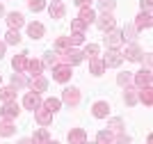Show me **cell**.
<instances>
[{"instance_id": "obj_1", "label": "cell", "mask_w": 153, "mask_h": 144, "mask_svg": "<svg viewBox=\"0 0 153 144\" xmlns=\"http://www.w3.org/2000/svg\"><path fill=\"white\" fill-rule=\"evenodd\" d=\"M53 80L55 82H69L71 80V66L66 62H57L53 66Z\"/></svg>"}, {"instance_id": "obj_2", "label": "cell", "mask_w": 153, "mask_h": 144, "mask_svg": "<svg viewBox=\"0 0 153 144\" xmlns=\"http://www.w3.org/2000/svg\"><path fill=\"white\" fill-rule=\"evenodd\" d=\"M94 23L98 25V30H103V32H112V30H114V25H117V21H114V16H112V14L103 12L101 16H96Z\"/></svg>"}, {"instance_id": "obj_3", "label": "cell", "mask_w": 153, "mask_h": 144, "mask_svg": "<svg viewBox=\"0 0 153 144\" xmlns=\"http://www.w3.org/2000/svg\"><path fill=\"white\" fill-rule=\"evenodd\" d=\"M123 44H126V41H123L121 32H117V30H112V32H105V46H108L110 50H119Z\"/></svg>"}, {"instance_id": "obj_4", "label": "cell", "mask_w": 153, "mask_h": 144, "mask_svg": "<svg viewBox=\"0 0 153 144\" xmlns=\"http://www.w3.org/2000/svg\"><path fill=\"white\" fill-rule=\"evenodd\" d=\"M27 87L34 92V94H41V92H46L48 89V80H46V75H32L30 80H27Z\"/></svg>"}, {"instance_id": "obj_5", "label": "cell", "mask_w": 153, "mask_h": 144, "mask_svg": "<svg viewBox=\"0 0 153 144\" xmlns=\"http://www.w3.org/2000/svg\"><path fill=\"white\" fill-rule=\"evenodd\" d=\"M62 101L66 103V105L76 107L78 103H80V89H76V87H69V89H64V92H62Z\"/></svg>"}, {"instance_id": "obj_6", "label": "cell", "mask_w": 153, "mask_h": 144, "mask_svg": "<svg viewBox=\"0 0 153 144\" xmlns=\"http://www.w3.org/2000/svg\"><path fill=\"white\" fill-rule=\"evenodd\" d=\"M19 103H16V101H12V103H5V105H2V110H0V114H2V119L5 121H12V119H16V117H19Z\"/></svg>"}, {"instance_id": "obj_7", "label": "cell", "mask_w": 153, "mask_h": 144, "mask_svg": "<svg viewBox=\"0 0 153 144\" xmlns=\"http://www.w3.org/2000/svg\"><path fill=\"white\" fill-rule=\"evenodd\" d=\"M133 82H135V85H137V87H140V89H146V87H151V82H153V78H151V71H144V69H142V71H137V75H135V78H133Z\"/></svg>"}, {"instance_id": "obj_8", "label": "cell", "mask_w": 153, "mask_h": 144, "mask_svg": "<svg viewBox=\"0 0 153 144\" xmlns=\"http://www.w3.org/2000/svg\"><path fill=\"white\" fill-rule=\"evenodd\" d=\"M91 114H94L96 119H108V114H110V103H108V101H96L94 107H91Z\"/></svg>"}, {"instance_id": "obj_9", "label": "cell", "mask_w": 153, "mask_h": 144, "mask_svg": "<svg viewBox=\"0 0 153 144\" xmlns=\"http://www.w3.org/2000/svg\"><path fill=\"white\" fill-rule=\"evenodd\" d=\"M101 60H103V64H105V69H108V66H119V64L123 62V55L119 50H108V55H103Z\"/></svg>"}, {"instance_id": "obj_10", "label": "cell", "mask_w": 153, "mask_h": 144, "mask_svg": "<svg viewBox=\"0 0 153 144\" xmlns=\"http://www.w3.org/2000/svg\"><path fill=\"white\" fill-rule=\"evenodd\" d=\"M41 103H44L41 94H34V92H30V94L23 96V105H25V110H37V107H41Z\"/></svg>"}, {"instance_id": "obj_11", "label": "cell", "mask_w": 153, "mask_h": 144, "mask_svg": "<svg viewBox=\"0 0 153 144\" xmlns=\"http://www.w3.org/2000/svg\"><path fill=\"white\" fill-rule=\"evenodd\" d=\"M27 62H30V57H27V53H21V55H16L12 60V66L16 73H23V71H27Z\"/></svg>"}, {"instance_id": "obj_12", "label": "cell", "mask_w": 153, "mask_h": 144, "mask_svg": "<svg viewBox=\"0 0 153 144\" xmlns=\"http://www.w3.org/2000/svg\"><path fill=\"white\" fill-rule=\"evenodd\" d=\"M34 119H37V124L48 126V124L53 121V112H51V110H46V107L41 105V107H37V110H34Z\"/></svg>"}, {"instance_id": "obj_13", "label": "cell", "mask_w": 153, "mask_h": 144, "mask_svg": "<svg viewBox=\"0 0 153 144\" xmlns=\"http://www.w3.org/2000/svg\"><path fill=\"white\" fill-rule=\"evenodd\" d=\"M7 23H9V30H19V28L25 25V19H23V14L12 12V14H7Z\"/></svg>"}, {"instance_id": "obj_14", "label": "cell", "mask_w": 153, "mask_h": 144, "mask_svg": "<svg viewBox=\"0 0 153 144\" xmlns=\"http://www.w3.org/2000/svg\"><path fill=\"white\" fill-rule=\"evenodd\" d=\"M87 142V133L82 128H71L69 131V144H85Z\"/></svg>"}, {"instance_id": "obj_15", "label": "cell", "mask_w": 153, "mask_h": 144, "mask_svg": "<svg viewBox=\"0 0 153 144\" xmlns=\"http://www.w3.org/2000/svg\"><path fill=\"white\" fill-rule=\"evenodd\" d=\"M48 12H51L53 19H64V16H66V5H64L62 0H55V2L48 7Z\"/></svg>"}, {"instance_id": "obj_16", "label": "cell", "mask_w": 153, "mask_h": 144, "mask_svg": "<svg viewBox=\"0 0 153 144\" xmlns=\"http://www.w3.org/2000/svg\"><path fill=\"white\" fill-rule=\"evenodd\" d=\"M142 55H144V53H142L140 46H137V44H130V46L126 48V55H123V57H126V60H130V62H140Z\"/></svg>"}, {"instance_id": "obj_17", "label": "cell", "mask_w": 153, "mask_h": 144, "mask_svg": "<svg viewBox=\"0 0 153 144\" xmlns=\"http://www.w3.org/2000/svg\"><path fill=\"white\" fill-rule=\"evenodd\" d=\"M133 25L137 28V30H144V28L149 30V28L153 25V21H151V14H149V12H142L140 16L135 19V23H133Z\"/></svg>"}, {"instance_id": "obj_18", "label": "cell", "mask_w": 153, "mask_h": 144, "mask_svg": "<svg viewBox=\"0 0 153 144\" xmlns=\"http://www.w3.org/2000/svg\"><path fill=\"white\" fill-rule=\"evenodd\" d=\"M78 19L82 21L85 25H89V23H94V21H96V12L91 9V7H82V9H80V16H78Z\"/></svg>"}, {"instance_id": "obj_19", "label": "cell", "mask_w": 153, "mask_h": 144, "mask_svg": "<svg viewBox=\"0 0 153 144\" xmlns=\"http://www.w3.org/2000/svg\"><path fill=\"white\" fill-rule=\"evenodd\" d=\"M89 71L94 75H103V71H105V64H103L101 57H91L89 60Z\"/></svg>"}, {"instance_id": "obj_20", "label": "cell", "mask_w": 153, "mask_h": 144, "mask_svg": "<svg viewBox=\"0 0 153 144\" xmlns=\"http://www.w3.org/2000/svg\"><path fill=\"white\" fill-rule=\"evenodd\" d=\"M137 28L135 25H126L123 28V32H121V37H123V41H130V44H135V39H137Z\"/></svg>"}, {"instance_id": "obj_21", "label": "cell", "mask_w": 153, "mask_h": 144, "mask_svg": "<svg viewBox=\"0 0 153 144\" xmlns=\"http://www.w3.org/2000/svg\"><path fill=\"white\" fill-rule=\"evenodd\" d=\"M0 101H2V103H12V101H16V89H14V87H2V89H0Z\"/></svg>"}, {"instance_id": "obj_22", "label": "cell", "mask_w": 153, "mask_h": 144, "mask_svg": "<svg viewBox=\"0 0 153 144\" xmlns=\"http://www.w3.org/2000/svg\"><path fill=\"white\" fill-rule=\"evenodd\" d=\"M27 34H30L32 39H41L44 37V25L41 23H30L27 25Z\"/></svg>"}, {"instance_id": "obj_23", "label": "cell", "mask_w": 153, "mask_h": 144, "mask_svg": "<svg viewBox=\"0 0 153 144\" xmlns=\"http://www.w3.org/2000/svg\"><path fill=\"white\" fill-rule=\"evenodd\" d=\"M137 98L144 103L146 107H151L153 105V94H151V87H146V89H140V94H137Z\"/></svg>"}, {"instance_id": "obj_24", "label": "cell", "mask_w": 153, "mask_h": 144, "mask_svg": "<svg viewBox=\"0 0 153 144\" xmlns=\"http://www.w3.org/2000/svg\"><path fill=\"white\" fill-rule=\"evenodd\" d=\"M41 105H44L46 110H51V112L55 114V112L59 110V107H62V101H59V98H46L44 103H41Z\"/></svg>"}, {"instance_id": "obj_25", "label": "cell", "mask_w": 153, "mask_h": 144, "mask_svg": "<svg viewBox=\"0 0 153 144\" xmlns=\"http://www.w3.org/2000/svg\"><path fill=\"white\" fill-rule=\"evenodd\" d=\"M112 140H114V133L110 131H101L96 135V144H112Z\"/></svg>"}, {"instance_id": "obj_26", "label": "cell", "mask_w": 153, "mask_h": 144, "mask_svg": "<svg viewBox=\"0 0 153 144\" xmlns=\"http://www.w3.org/2000/svg\"><path fill=\"white\" fill-rule=\"evenodd\" d=\"M69 48H73L69 37H59L57 41H55V53H64V50H69Z\"/></svg>"}, {"instance_id": "obj_27", "label": "cell", "mask_w": 153, "mask_h": 144, "mask_svg": "<svg viewBox=\"0 0 153 144\" xmlns=\"http://www.w3.org/2000/svg\"><path fill=\"white\" fill-rule=\"evenodd\" d=\"M14 131H16V128H14L12 121H5V119H2V124H0V135H2V137H12Z\"/></svg>"}, {"instance_id": "obj_28", "label": "cell", "mask_w": 153, "mask_h": 144, "mask_svg": "<svg viewBox=\"0 0 153 144\" xmlns=\"http://www.w3.org/2000/svg\"><path fill=\"white\" fill-rule=\"evenodd\" d=\"M137 92H135V89H126V94H123V103H126V105H137Z\"/></svg>"}, {"instance_id": "obj_29", "label": "cell", "mask_w": 153, "mask_h": 144, "mask_svg": "<svg viewBox=\"0 0 153 144\" xmlns=\"http://www.w3.org/2000/svg\"><path fill=\"white\" fill-rule=\"evenodd\" d=\"M5 44H12V46H19L21 44V34H19V30H9L5 34Z\"/></svg>"}, {"instance_id": "obj_30", "label": "cell", "mask_w": 153, "mask_h": 144, "mask_svg": "<svg viewBox=\"0 0 153 144\" xmlns=\"http://www.w3.org/2000/svg\"><path fill=\"white\" fill-rule=\"evenodd\" d=\"M12 85H14V89H23V87H27L25 75H23V73H14V75H12Z\"/></svg>"}, {"instance_id": "obj_31", "label": "cell", "mask_w": 153, "mask_h": 144, "mask_svg": "<svg viewBox=\"0 0 153 144\" xmlns=\"http://www.w3.org/2000/svg\"><path fill=\"white\" fill-rule=\"evenodd\" d=\"M27 71H30L32 75H41V71H44V64L39 62V60H30V62H27Z\"/></svg>"}, {"instance_id": "obj_32", "label": "cell", "mask_w": 153, "mask_h": 144, "mask_svg": "<svg viewBox=\"0 0 153 144\" xmlns=\"http://www.w3.org/2000/svg\"><path fill=\"white\" fill-rule=\"evenodd\" d=\"M48 140L51 137H48V131H46V128H41V131H37L34 135H32V142L34 144H46Z\"/></svg>"}, {"instance_id": "obj_33", "label": "cell", "mask_w": 153, "mask_h": 144, "mask_svg": "<svg viewBox=\"0 0 153 144\" xmlns=\"http://www.w3.org/2000/svg\"><path fill=\"white\" fill-rule=\"evenodd\" d=\"M82 57H87V60H91V57H98V46L96 44H87L82 50Z\"/></svg>"}, {"instance_id": "obj_34", "label": "cell", "mask_w": 153, "mask_h": 144, "mask_svg": "<svg viewBox=\"0 0 153 144\" xmlns=\"http://www.w3.org/2000/svg\"><path fill=\"white\" fill-rule=\"evenodd\" d=\"M57 62H59L57 53H46V57H44V62H41V64H44V66H55Z\"/></svg>"}, {"instance_id": "obj_35", "label": "cell", "mask_w": 153, "mask_h": 144, "mask_svg": "<svg viewBox=\"0 0 153 144\" xmlns=\"http://www.w3.org/2000/svg\"><path fill=\"white\" fill-rule=\"evenodd\" d=\"M98 7H101L103 12L112 14V12H114V7H117V2H114V0H98Z\"/></svg>"}, {"instance_id": "obj_36", "label": "cell", "mask_w": 153, "mask_h": 144, "mask_svg": "<svg viewBox=\"0 0 153 144\" xmlns=\"http://www.w3.org/2000/svg\"><path fill=\"white\" fill-rule=\"evenodd\" d=\"M110 133H114V135H117V133H123V121L119 119V117L110 121Z\"/></svg>"}, {"instance_id": "obj_37", "label": "cell", "mask_w": 153, "mask_h": 144, "mask_svg": "<svg viewBox=\"0 0 153 144\" xmlns=\"http://www.w3.org/2000/svg\"><path fill=\"white\" fill-rule=\"evenodd\" d=\"M27 7L32 12H41V9H46V0H27Z\"/></svg>"}, {"instance_id": "obj_38", "label": "cell", "mask_w": 153, "mask_h": 144, "mask_svg": "<svg viewBox=\"0 0 153 144\" xmlns=\"http://www.w3.org/2000/svg\"><path fill=\"white\" fill-rule=\"evenodd\" d=\"M117 82H119L121 87H126V89H128V85L133 82V75H130V73H119V75H117Z\"/></svg>"}, {"instance_id": "obj_39", "label": "cell", "mask_w": 153, "mask_h": 144, "mask_svg": "<svg viewBox=\"0 0 153 144\" xmlns=\"http://www.w3.org/2000/svg\"><path fill=\"white\" fill-rule=\"evenodd\" d=\"M69 41H71V46H80L85 41V34L82 32H73V34L69 37Z\"/></svg>"}, {"instance_id": "obj_40", "label": "cell", "mask_w": 153, "mask_h": 144, "mask_svg": "<svg viewBox=\"0 0 153 144\" xmlns=\"http://www.w3.org/2000/svg\"><path fill=\"white\" fill-rule=\"evenodd\" d=\"M112 144H130V137H128V135H123V133H117L114 140H112Z\"/></svg>"}, {"instance_id": "obj_41", "label": "cell", "mask_w": 153, "mask_h": 144, "mask_svg": "<svg viewBox=\"0 0 153 144\" xmlns=\"http://www.w3.org/2000/svg\"><path fill=\"white\" fill-rule=\"evenodd\" d=\"M71 28H73V32H82L85 28H87V25H85L80 19H73V21H71Z\"/></svg>"}, {"instance_id": "obj_42", "label": "cell", "mask_w": 153, "mask_h": 144, "mask_svg": "<svg viewBox=\"0 0 153 144\" xmlns=\"http://www.w3.org/2000/svg\"><path fill=\"white\" fill-rule=\"evenodd\" d=\"M73 2H76V5L80 7V9H82V7H89V2H91V0H73Z\"/></svg>"}, {"instance_id": "obj_43", "label": "cell", "mask_w": 153, "mask_h": 144, "mask_svg": "<svg viewBox=\"0 0 153 144\" xmlns=\"http://www.w3.org/2000/svg\"><path fill=\"white\" fill-rule=\"evenodd\" d=\"M151 9V0H142V12H149Z\"/></svg>"}, {"instance_id": "obj_44", "label": "cell", "mask_w": 153, "mask_h": 144, "mask_svg": "<svg viewBox=\"0 0 153 144\" xmlns=\"http://www.w3.org/2000/svg\"><path fill=\"white\" fill-rule=\"evenodd\" d=\"M5 48H7V44H5V41H0V57L5 55Z\"/></svg>"}, {"instance_id": "obj_45", "label": "cell", "mask_w": 153, "mask_h": 144, "mask_svg": "<svg viewBox=\"0 0 153 144\" xmlns=\"http://www.w3.org/2000/svg\"><path fill=\"white\" fill-rule=\"evenodd\" d=\"M19 144H34V142H32V140H21Z\"/></svg>"}, {"instance_id": "obj_46", "label": "cell", "mask_w": 153, "mask_h": 144, "mask_svg": "<svg viewBox=\"0 0 153 144\" xmlns=\"http://www.w3.org/2000/svg\"><path fill=\"white\" fill-rule=\"evenodd\" d=\"M0 16H5V7H2V2H0Z\"/></svg>"}, {"instance_id": "obj_47", "label": "cell", "mask_w": 153, "mask_h": 144, "mask_svg": "<svg viewBox=\"0 0 153 144\" xmlns=\"http://www.w3.org/2000/svg\"><path fill=\"white\" fill-rule=\"evenodd\" d=\"M46 144H57V142H51V140H48V142H46Z\"/></svg>"}, {"instance_id": "obj_48", "label": "cell", "mask_w": 153, "mask_h": 144, "mask_svg": "<svg viewBox=\"0 0 153 144\" xmlns=\"http://www.w3.org/2000/svg\"><path fill=\"white\" fill-rule=\"evenodd\" d=\"M85 144H87V142H85ZM94 144H96V142H94Z\"/></svg>"}, {"instance_id": "obj_49", "label": "cell", "mask_w": 153, "mask_h": 144, "mask_svg": "<svg viewBox=\"0 0 153 144\" xmlns=\"http://www.w3.org/2000/svg\"><path fill=\"white\" fill-rule=\"evenodd\" d=\"M53 2H55V0H53Z\"/></svg>"}, {"instance_id": "obj_50", "label": "cell", "mask_w": 153, "mask_h": 144, "mask_svg": "<svg viewBox=\"0 0 153 144\" xmlns=\"http://www.w3.org/2000/svg\"><path fill=\"white\" fill-rule=\"evenodd\" d=\"M0 82H2V80H0Z\"/></svg>"}]
</instances>
